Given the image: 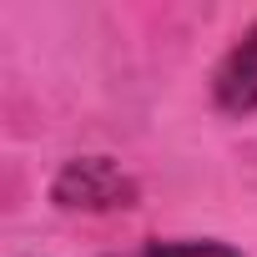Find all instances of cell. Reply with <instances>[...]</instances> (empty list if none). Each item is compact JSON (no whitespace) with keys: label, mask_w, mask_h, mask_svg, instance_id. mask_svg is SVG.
Instances as JSON below:
<instances>
[{"label":"cell","mask_w":257,"mask_h":257,"mask_svg":"<svg viewBox=\"0 0 257 257\" xmlns=\"http://www.w3.org/2000/svg\"><path fill=\"white\" fill-rule=\"evenodd\" d=\"M142 187L137 177L126 172L116 157H71L61 162V172L51 177V202L61 212H126V207H137Z\"/></svg>","instance_id":"1"},{"label":"cell","mask_w":257,"mask_h":257,"mask_svg":"<svg viewBox=\"0 0 257 257\" xmlns=\"http://www.w3.org/2000/svg\"><path fill=\"white\" fill-rule=\"evenodd\" d=\"M212 106L232 121L257 116V21L227 46V56L212 71Z\"/></svg>","instance_id":"2"},{"label":"cell","mask_w":257,"mask_h":257,"mask_svg":"<svg viewBox=\"0 0 257 257\" xmlns=\"http://www.w3.org/2000/svg\"><path fill=\"white\" fill-rule=\"evenodd\" d=\"M142 257H242V252L212 237H177V242H147Z\"/></svg>","instance_id":"3"}]
</instances>
